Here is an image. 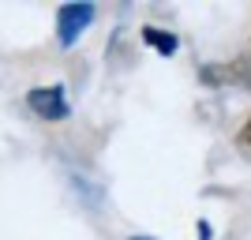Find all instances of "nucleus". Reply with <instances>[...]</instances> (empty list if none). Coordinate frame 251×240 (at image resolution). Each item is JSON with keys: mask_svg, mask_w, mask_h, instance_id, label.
Wrapping results in <instances>:
<instances>
[{"mask_svg": "<svg viewBox=\"0 0 251 240\" xmlns=\"http://www.w3.org/2000/svg\"><path fill=\"white\" fill-rule=\"evenodd\" d=\"M98 19V8L90 0H72V4H60L56 11V42L60 49H75L79 38L90 30V23Z\"/></svg>", "mask_w": 251, "mask_h": 240, "instance_id": "nucleus-1", "label": "nucleus"}, {"mask_svg": "<svg viewBox=\"0 0 251 240\" xmlns=\"http://www.w3.org/2000/svg\"><path fill=\"white\" fill-rule=\"evenodd\" d=\"M236 146H240L244 154H248V158H251V120H248V124H244V128H240V135H236Z\"/></svg>", "mask_w": 251, "mask_h": 240, "instance_id": "nucleus-4", "label": "nucleus"}, {"mask_svg": "<svg viewBox=\"0 0 251 240\" xmlns=\"http://www.w3.org/2000/svg\"><path fill=\"white\" fill-rule=\"evenodd\" d=\"M26 105H30V113L38 120H49V124H60L72 116V102H68V90L60 83L52 86H34L30 94H26Z\"/></svg>", "mask_w": 251, "mask_h": 240, "instance_id": "nucleus-2", "label": "nucleus"}, {"mask_svg": "<svg viewBox=\"0 0 251 240\" xmlns=\"http://www.w3.org/2000/svg\"><path fill=\"white\" fill-rule=\"evenodd\" d=\"M143 42L150 45V49H157L161 56H173V53L180 49V38L169 30H157V27H143Z\"/></svg>", "mask_w": 251, "mask_h": 240, "instance_id": "nucleus-3", "label": "nucleus"}, {"mask_svg": "<svg viewBox=\"0 0 251 240\" xmlns=\"http://www.w3.org/2000/svg\"><path fill=\"white\" fill-rule=\"evenodd\" d=\"M131 240H154V237H147V233H139V237H131Z\"/></svg>", "mask_w": 251, "mask_h": 240, "instance_id": "nucleus-5", "label": "nucleus"}]
</instances>
